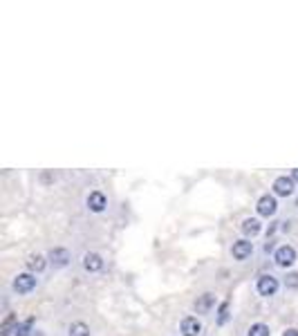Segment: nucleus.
Here are the masks:
<instances>
[{
  "instance_id": "obj_10",
  "label": "nucleus",
  "mask_w": 298,
  "mask_h": 336,
  "mask_svg": "<svg viewBox=\"0 0 298 336\" xmlns=\"http://www.w3.org/2000/svg\"><path fill=\"white\" fill-rule=\"evenodd\" d=\"M81 265H83V269L88 273H97V271L103 269V258H101L97 251H88V253H83V260H81Z\"/></svg>"
},
{
  "instance_id": "obj_15",
  "label": "nucleus",
  "mask_w": 298,
  "mask_h": 336,
  "mask_svg": "<svg viewBox=\"0 0 298 336\" xmlns=\"http://www.w3.org/2000/svg\"><path fill=\"white\" fill-rule=\"evenodd\" d=\"M67 336H90V327L83 320H72L67 325Z\"/></svg>"
},
{
  "instance_id": "obj_6",
  "label": "nucleus",
  "mask_w": 298,
  "mask_h": 336,
  "mask_svg": "<svg viewBox=\"0 0 298 336\" xmlns=\"http://www.w3.org/2000/svg\"><path fill=\"white\" fill-rule=\"evenodd\" d=\"M47 260H50L56 269H63V267L70 265L72 253L67 251L65 247H54V249H50V253H47Z\"/></svg>"
},
{
  "instance_id": "obj_8",
  "label": "nucleus",
  "mask_w": 298,
  "mask_h": 336,
  "mask_svg": "<svg viewBox=\"0 0 298 336\" xmlns=\"http://www.w3.org/2000/svg\"><path fill=\"white\" fill-rule=\"evenodd\" d=\"M253 253V242L251 240H238V242H233L231 247V256L235 258V260H247L249 256Z\"/></svg>"
},
{
  "instance_id": "obj_20",
  "label": "nucleus",
  "mask_w": 298,
  "mask_h": 336,
  "mask_svg": "<svg viewBox=\"0 0 298 336\" xmlns=\"http://www.w3.org/2000/svg\"><path fill=\"white\" fill-rule=\"evenodd\" d=\"M282 336H298V329L296 327H289V329H285V332H282Z\"/></svg>"
},
{
  "instance_id": "obj_5",
  "label": "nucleus",
  "mask_w": 298,
  "mask_h": 336,
  "mask_svg": "<svg viewBox=\"0 0 298 336\" xmlns=\"http://www.w3.org/2000/svg\"><path fill=\"white\" fill-rule=\"evenodd\" d=\"M294 184L296 182L291 180V177H287V175H280V177H276L273 180V195H278V198H289L291 193H294Z\"/></svg>"
},
{
  "instance_id": "obj_2",
  "label": "nucleus",
  "mask_w": 298,
  "mask_h": 336,
  "mask_svg": "<svg viewBox=\"0 0 298 336\" xmlns=\"http://www.w3.org/2000/svg\"><path fill=\"white\" fill-rule=\"evenodd\" d=\"M278 287H280V282H278V278L271 276V273H262L256 282V291L262 296V298H271V296H276Z\"/></svg>"
},
{
  "instance_id": "obj_7",
  "label": "nucleus",
  "mask_w": 298,
  "mask_h": 336,
  "mask_svg": "<svg viewBox=\"0 0 298 336\" xmlns=\"http://www.w3.org/2000/svg\"><path fill=\"white\" fill-rule=\"evenodd\" d=\"M182 336H200L202 334V323L198 316H184L180 323Z\"/></svg>"
},
{
  "instance_id": "obj_19",
  "label": "nucleus",
  "mask_w": 298,
  "mask_h": 336,
  "mask_svg": "<svg viewBox=\"0 0 298 336\" xmlns=\"http://www.w3.org/2000/svg\"><path fill=\"white\" fill-rule=\"evenodd\" d=\"M227 320V302H222V307H220V323H224Z\"/></svg>"
},
{
  "instance_id": "obj_12",
  "label": "nucleus",
  "mask_w": 298,
  "mask_h": 336,
  "mask_svg": "<svg viewBox=\"0 0 298 336\" xmlns=\"http://www.w3.org/2000/svg\"><path fill=\"white\" fill-rule=\"evenodd\" d=\"M215 305V294H211V291H206V294H202L198 296V300H195V311L198 314H209L211 311V307Z\"/></svg>"
},
{
  "instance_id": "obj_17",
  "label": "nucleus",
  "mask_w": 298,
  "mask_h": 336,
  "mask_svg": "<svg viewBox=\"0 0 298 336\" xmlns=\"http://www.w3.org/2000/svg\"><path fill=\"white\" fill-rule=\"evenodd\" d=\"M32 325H34V318H27L25 323H18L14 336H32Z\"/></svg>"
},
{
  "instance_id": "obj_22",
  "label": "nucleus",
  "mask_w": 298,
  "mask_h": 336,
  "mask_svg": "<svg viewBox=\"0 0 298 336\" xmlns=\"http://www.w3.org/2000/svg\"><path fill=\"white\" fill-rule=\"evenodd\" d=\"M296 204H298V202H296Z\"/></svg>"
},
{
  "instance_id": "obj_11",
  "label": "nucleus",
  "mask_w": 298,
  "mask_h": 336,
  "mask_svg": "<svg viewBox=\"0 0 298 336\" xmlns=\"http://www.w3.org/2000/svg\"><path fill=\"white\" fill-rule=\"evenodd\" d=\"M25 267L30 273H41V271H45V267H47V258L41 256V253H32L25 260Z\"/></svg>"
},
{
  "instance_id": "obj_13",
  "label": "nucleus",
  "mask_w": 298,
  "mask_h": 336,
  "mask_svg": "<svg viewBox=\"0 0 298 336\" xmlns=\"http://www.w3.org/2000/svg\"><path fill=\"white\" fill-rule=\"evenodd\" d=\"M18 323H21V320L16 318V314H7V316H5V320L0 323V336H12V334H16Z\"/></svg>"
},
{
  "instance_id": "obj_4",
  "label": "nucleus",
  "mask_w": 298,
  "mask_h": 336,
  "mask_svg": "<svg viewBox=\"0 0 298 336\" xmlns=\"http://www.w3.org/2000/svg\"><path fill=\"white\" fill-rule=\"evenodd\" d=\"M256 211L260 218H271V215H276L278 211V202H276V195H262L260 200H258L256 204Z\"/></svg>"
},
{
  "instance_id": "obj_21",
  "label": "nucleus",
  "mask_w": 298,
  "mask_h": 336,
  "mask_svg": "<svg viewBox=\"0 0 298 336\" xmlns=\"http://www.w3.org/2000/svg\"><path fill=\"white\" fill-rule=\"evenodd\" d=\"M291 180L298 182V168H294V171H291Z\"/></svg>"
},
{
  "instance_id": "obj_9",
  "label": "nucleus",
  "mask_w": 298,
  "mask_h": 336,
  "mask_svg": "<svg viewBox=\"0 0 298 336\" xmlns=\"http://www.w3.org/2000/svg\"><path fill=\"white\" fill-rule=\"evenodd\" d=\"M85 204H88V209L92 211V213H103L105 206H108V198H105L101 191H92V193L85 198Z\"/></svg>"
},
{
  "instance_id": "obj_1",
  "label": "nucleus",
  "mask_w": 298,
  "mask_h": 336,
  "mask_svg": "<svg viewBox=\"0 0 298 336\" xmlns=\"http://www.w3.org/2000/svg\"><path fill=\"white\" fill-rule=\"evenodd\" d=\"M36 285H38L36 273L25 271V273H18V276L14 278L12 289H14V294H18V296H27V294H32V291L36 289Z\"/></svg>"
},
{
  "instance_id": "obj_3",
  "label": "nucleus",
  "mask_w": 298,
  "mask_h": 336,
  "mask_svg": "<svg viewBox=\"0 0 298 336\" xmlns=\"http://www.w3.org/2000/svg\"><path fill=\"white\" fill-rule=\"evenodd\" d=\"M273 262H276L280 269L291 267L296 262V249L291 247V244H282V247H278L276 253H273Z\"/></svg>"
},
{
  "instance_id": "obj_16",
  "label": "nucleus",
  "mask_w": 298,
  "mask_h": 336,
  "mask_svg": "<svg viewBox=\"0 0 298 336\" xmlns=\"http://www.w3.org/2000/svg\"><path fill=\"white\" fill-rule=\"evenodd\" d=\"M247 336H271V332H269V327L265 323H253L251 327H249Z\"/></svg>"
},
{
  "instance_id": "obj_14",
  "label": "nucleus",
  "mask_w": 298,
  "mask_h": 336,
  "mask_svg": "<svg viewBox=\"0 0 298 336\" xmlns=\"http://www.w3.org/2000/svg\"><path fill=\"white\" fill-rule=\"evenodd\" d=\"M260 229H262L260 220H258V218H247L242 222V227H240V231H242L244 235H251V238H253V235L260 233Z\"/></svg>"
},
{
  "instance_id": "obj_18",
  "label": "nucleus",
  "mask_w": 298,
  "mask_h": 336,
  "mask_svg": "<svg viewBox=\"0 0 298 336\" xmlns=\"http://www.w3.org/2000/svg\"><path fill=\"white\" fill-rule=\"evenodd\" d=\"M285 287L287 289H298V273H287V278H285Z\"/></svg>"
}]
</instances>
